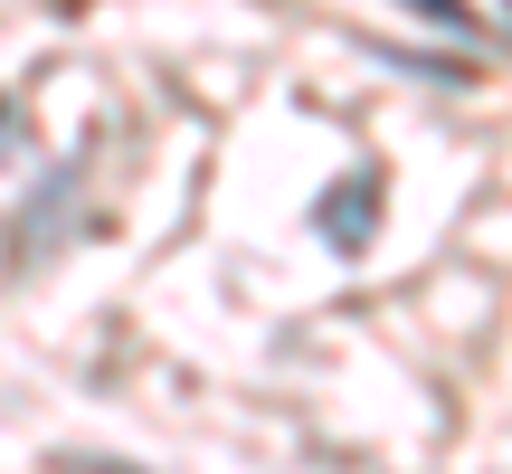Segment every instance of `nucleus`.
<instances>
[{
	"instance_id": "nucleus-3",
	"label": "nucleus",
	"mask_w": 512,
	"mask_h": 474,
	"mask_svg": "<svg viewBox=\"0 0 512 474\" xmlns=\"http://www.w3.org/2000/svg\"><path fill=\"white\" fill-rule=\"evenodd\" d=\"M57 474H124V465H57Z\"/></svg>"
},
{
	"instance_id": "nucleus-2",
	"label": "nucleus",
	"mask_w": 512,
	"mask_h": 474,
	"mask_svg": "<svg viewBox=\"0 0 512 474\" xmlns=\"http://www.w3.org/2000/svg\"><path fill=\"white\" fill-rule=\"evenodd\" d=\"M408 10H427V19H446V29H484V19L465 10V0H408Z\"/></svg>"
},
{
	"instance_id": "nucleus-1",
	"label": "nucleus",
	"mask_w": 512,
	"mask_h": 474,
	"mask_svg": "<svg viewBox=\"0 0 512 474\" xmlns=\"http://www.w3.org/2000/svg\"><path fill=\"white\" fill-rule=\"evenodd\" d=\"M370 200H380V181H370V171H351V181H342V190H332V200H323V209H313V228H323V237H332V247H342V256H351V247H361V237H370Z\"/></svg>"
}]
</instances>
